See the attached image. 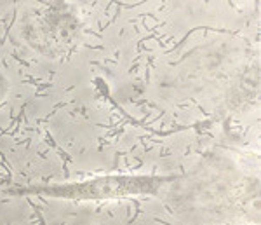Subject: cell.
<instances>
[{
	"mask_svg": "<svg viewBox=\"0 0 261 225\" xmlns=\"http://www.w3.org/2000/svg\"><path fill=\"white\" fill-rule=\"evenodd\" d=\"M178 175H105L66 184H40L9 189L16 197L39 196L60 201H117V199L157 196L159 190L178 180Z\"/></svg>",
	"mask_w": 261,
	"mask_h": 225,
	"instance_id": "obj_1",
	"label": "cell"
},
{
	"mask_svg": "<svg viewBox=\"0 0 261 225\" xmlns=\"http://www.w3.org/2000/svg\"><path fill=\"white\" fill-rule=\"evenodd\" d=\"M81 32V19L70 6L45 4L33 9L24 23L23 35L28 44L50 58L66 54Z\"/></svg>",
	"mask_w": 261,
	"mask_h": 225,
	"instance_id": "obj_2",
	"label": "cell"
},
{
	"mask_svg": "<svg viewBox=\"0 0 261 225\" xmlns=\"http://www.w3.org/2000/svg\"><path fill=\"white\" fill-rule=\"evenodd\" d=\"M9 89H11V82H9V79L6 77V75L0 72V101H2L4 98L7 96V93H9Z\"/></svg>",
	"mask_w": 261,
	"mask_h": 225,
	"instance_id": "obj_3",
	"label": "cell"
}]
</instances>
